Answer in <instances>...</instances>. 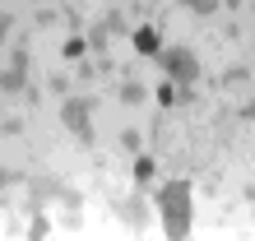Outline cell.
Listing matches in <instances>:
<instances>
[{"instance_id":"52a82bcc","label":"cell","mask_w":255,"mask_h":241,"mask_svg":"<svg viewBox=\"0 0 255 241\" xmlns=\"http://www.w3.org/2000/svg\"><path fill=\"white\" fill-rule=\"evenodd\" d=\"M121 102H144V88L139 84H126L121 88Z\"/></svg>"},{"instance_id":"30bf717a","label":"cell","mask_w":255,"mask_h":241,"mask_svg":"<svg viewBox=\"0 0 255 241\" xmlns=\"http://www.w3.org/2000/svg\"><path fill=\"white\" fill-rule=\"evenodd\" d=\"M223 5H232V9H237V5H242V0H223Z\"/></svg>"},{"instance_id":"9c48e42d","label":"cell","mask_w":255,"mask_h":241,"mask_svg":"<svg viewBox=\"0 0 255 241\" xmlns=\"http://www.w3.org/2000/svg\"><path fill=\"white\" fill-rule=\"evenodd\" d=\"M242 116H246V120H255V102H246V107H242Z\"/></svg>"},{"instance_id":"7a4b0ae2","label":"cell","mask_w":255,"mask_h":241,"mask_svg":"<svg viewBox=\"0 0 255 241\" xmlns=\"http://www.w3.org/2000/svg\"><path fill=\"white\" fill-rule=\"evenodd\" d=\"M162 70H167L176 84H195L200 79V60H195V51H186V47L162 51Z\"/></svg>"},{"instance_id":"6da1fadb","label":"cell","mask_w":255,"mask_h":241,"mask_svg":"<svg viewBox=\"0 0 255 241\" xmlns=\"http://www.w3.org/2000/svg\"><path fill=\"white\" fill-rule=\"evenodd\" d=\"M158 214H162V232L167 237H186L190 232V186L186 181H167L158 190Z\"/></svg>"},{"instance_id":"277c9868","label":"cell","mask_w":255,"mask_h":241,"mask_svg":"<svg viewBox=\"0 0 255 241\" xmlns=\"http://www.w3.org/2000/svg\"><path fill=\"white\" fill-rule=\"evenodd\" d=\"M23 74H28V60H23V56H14V60H9V70H5V93H23Z\"/></svg>"},{"instance_id":"ba28073f","label":"cell","mask_w":255,"mask_h":241,"mask_svg":"<svg viewBox=\"0 0 255 241\" xmlns=\"http://www.w3.org/2000/svg\"><path fill=\"white\" fill-rule=\"evenodd\" d=\"M134 176H139L144 186H148V181H153V162H148V158H139V167H134Z\"/></svg>"},{"instance_id":"3957f363","label":"cell","mask_w":255,"mask_h":241,"mask_svg":"<svg viewBox=\"0 0 255 241\" xmlns=\"http://www.w3.org/2000/svg\"><path fill=\"white\" fill-rule=\"evenodd\" d=\"M61 120H65V125L74 130V134H79V139L88 144V139H93V120H88V107H84V102L79 98H70L65 102V107H61Z\"/></svg>"},{"instance_id":"5b68a950","label":"cell","mask_w":255,"mask_h":241,"mask_svg":"<svg viewBox=\"0 0 255 241\" xmlns=\"http://www.w3.org/2000/svg\"><path fill=\"white\" fill-rule=\"evenodd\" d=\"M121 214H126V223H130V228H144L148 209H144V200H126V204H121Z\"/></svg>"},{"instance_id":"8992f818","label":"cell","mask_w":255,"mask_h":241,"mask_svg":"<svg viewBox=\"0 0 255 241\" xmlns=\"http://www.w3.org/2000/svg\"><path fill=\"white\" fill-rule=\"evenodd\" d=\"M181 5H186V9H195V14H214L218 0H181Z\"/></svg>"}]
</instances>
